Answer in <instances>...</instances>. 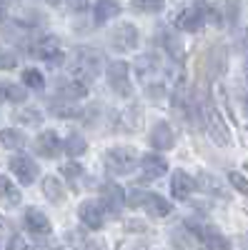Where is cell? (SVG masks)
Segmentation results:
<instances>
[{
    "mask_svg": "<svg viewBox=\"0 0 248 250\" xmlns=\"http://www.w3.org/2000/svg\"><path fill=\"white\" fill-rule=\"evenodd\" d=\"M135 70H138L140 85L148 90V95L158 98V95L165 90V83H168V78H165V73H163V62H160L158 55H153V53L140 55V58L135 60Z\"/></svg>",
    "mask_w": 248,
    "mask_h": 250,
    "instance_id": "cell-1",
    "label": "cell"
},
{
    "mask_svg": "<svg viewBox=\"0 0 248 250\" xmlns=\"http://www.w3.org/2000/svg\"><path fill=\"white\" fill-rule=\"evenodd\" d=\"M100 65H103V55L95 48H78L75 50V60L70 65V75L83 80V83H90V80L98 78Z\"/></svg>",
    "mask_w": 248,
    "mask_h": 250,
    "instance_id": "cell-2",
    "label": "cell"
},
{
    "mask_svg": "<svg viewBox=\"0 0 248 250\" xmlns=\"http://www.w3.org/2000/svg\"><path fill=\"white\" fill-rule=\"evenodd\" d=\"M138 150L131 148V145H118V148H111L103 155V165L106 170L113 175H128L135 165H138Z\"/></svg>",
    "mask_w": 248,
    "mask_h": 250,
    "instance_id": "cell-3",
    "label": "cell"
},
{
    "mask_svg": "<svg viewBox=\"0 0 248 250\" xmlns=\"http://www.w3.org/2000/svg\"><path fill=\"white\" fill-rule=\"evenodd\" d=\"M128 205L131 208H143V210H146L148 215H153V218H168L173 213V205L168 200L156 195V193H148V190H131Z\"/></svg>",
    "mask_w": 248,
    "mask_h": 250,
    "instance_id": "cell-4",
    "label": "cell"
},
{
    "mask_svg": "<svg viewBox=\"0 0 248 250\" xmlns=\"http://www.w3.org/2000/svg\"><path fill=\"white\" fill-rule=\"evenodd\" d=\"M208 20H211V5L205 3V0H198V3H193V5H188L185 10L178 13L176 28L183 30V33H198Z\"/></svg>",
    "mask_w": 248,
    "mask_h": 250,
    "instance_id": "cell-5",
    "label": "cell"
},
{
    "mask_svg": "<svg viewBox=\"0 0 248 250\" xmlns=\"http://www.w3.org/2000/svg\"><path fill=\"white\" fill-rule=\"evenodd\" d=\"M201 115H203V123H205V128H208V135L213 138L216 145H228V143H231L228 125L223 123V115L218 113V108L213 105L211 100H205V103H203Z\"/></svg>",
    "mask_w": 248,
    "mask_h": 250,
    "instance_id": "cell-6",
    "label": "cell"
},
{
    "mask_svg": "<svg viewBox=\"0 0 248 250\" xmlns=\"http://www.w3.org/2000/svg\"><path fill=\"white\" fill-rule=\"evenodd\" d=\"M108 85L115 95L120 98H131L133 95V83H131V65L126 60H113L111 65H108Z\"/></svg>",
    "mask_w": 248,
    "mask_h": 250,
    "instance_id": "cell-7",
    "label": "cell"
},
{
    "mask_svg": "<svg viewBox=\"0 0 248 250\" xmlns=\"http://www.w3.org/2000/svg\"><path fill=\"white\" fill-rule=\"evenodd\" d=\"M30 55L58 65V62L63 60V48H60V40L55 35H38L30 43Z\"/></svg>",
    "mask_w": 248,
    "mask_h": 250,
    "instance_id": "cell-8",
    "label": "cell"
},
{
    "mask_svg": "<svg viewBox=\"0 0 248 250\" xmlns=\"http://www.w3.org/2000/svg\"><path fill=\"white\" fill-rule=\"evenodd\" d=\"M108 40H111V48H113V50L128 53V50H135V48H138L140 35H138V28H135L133 23H120V25H115V28L111 30Z\"/></svg>",
    "mask_w": 248,
    "mask_h": 250,
    "instance_id": "cell-9",
    "label": "cell"
},
{
    "mask_svg": "<svg viewBox=\"0 0 248 250\" xmlns=\"http://www.w3.org/2000/svg\"><path fill=\"white\" fill-rule=\"evenodd\" d=\"M193 233L205 250H231V240L213 225H193Z\"/></svg>",
    "mask_w": 248,
    "mask_h": 250,
    "instance_id": "cell-10",
    "label": "cell"
},
{
    "mask_svg": "<svg viewBox=\"0 0 248 250\" xmlns=\"http://www.w3.org/2000/svg\"><path fill=\"white\" fill-rule=\"evenodd\" d=\"M78 218L83 220V225H88L90 230H98L106 223V208L98 200H83L78 208Z\"/></svg>",
    "mask_w": 248,
    "mask_h": 250,
    "instance_id": "cell-11",
    "label": "cell"
},
{
    "mask_svg": "<svg viewBox=\"0 0 248 250\" xmlns=\"http://www.w3.org/2000/svg\"><path fill=\"white\" fill-rule=\"evenodd\" d=\"M10 173L20 180V185H33L38 178V165L28 155H15L10 160Z\"/></svg>",
    "mask_w": 248,
    "mask_h": 250,
    "instance_id": "cell-12",
    "label": "cell"
},
{
    "mask_svg": "<svg viewBox=\"0 0 248 250\" xmlns=\"http://www.w3.org/2000/svg\"><path fill=\"white\" fill-rule=\"evenodd\" d=\"M138 165H140V173H143V178H146V180H156V178L168 173V160H165L163 155H158V153L143 155L138 160Z\"/></svg>",
    "mask_w": 248,
    "mask_h": 250,
    "instance_id": "cell-13",
    "label": "cell"
},
{
    "mask_svg": "<svg viewBox=\"0 0 248 250\" xmlns=\"http://www.w3.org/2000/svg\"><path fill=\"white\" fill-rule=\"evenodd\" d=\"M23 223H25V230L33 233V235H43V238H45V235H50V230H53L48 215L40 213L38 208H28L25 215H23Z\"/></svg>",
    "mask_w": 248,
    "mask_h": 250,
    "instance_id": "cell-14",
    "label": "cell"
},
{
    "mask_svg": "<svg viewBox=\"0 0 248 250\" xmlns=\"http://www.w3.org/2000/svg\"><path fill=\"white\" fill-rule=\"evenodd\" d=\"M151 145L156 150H171L176 145V133L165 120H158L151 128Z\"/></svg>",
    "mask_w": 248,
    "mask_h": 250,
    "instance_id": "cell-15",
    "label": "cell"
},
{
    "mask_svg": "<svg viewBox=\"0 0 248 250\" xmlns=\"http://www.w3.org/2000/svg\"><path fill=\"white\" fill-rule=\"evenodd\" d=\"M193 190H196V180L188 173L176 170L173 178H171V193H173V198L176 200H185V198H191Z\"/></svg>",
    "mask_w": 248,
    "mask_h": 250,
    "instance_id": "cell-16",
    "label": "cell"
},
{
    "mask_svg": "<svg viewBox=\"0 0 248 250\" xmlns=\"http://www.w3.org/2000/svg\"><path fill=\"white\" fill-rule=\"evenodd\" d=\"M103 208L111 213H120L123 203H126V193H123V188L115 185V183H106L103 185Z\"/></svg>",
    "mask_w": 248,
    "mask_h": 250,
    "instance_id": "cell-17",
    "label": "cell"
},
{
    "mask_svg": "<svg viewBox=\"0 0 248 250\" xmlns=\"http://www.w3.org/2000/svg\"><path fill=\"white\" fill-rule=\"evenodd\" d=\"M158 40H160L163 50H165V53L171 55V60L180 62V60L185 58V53H183V43H180V38H178L176 33H171V30L160 28V30H158Z\"/></svg>",
    "mask_w": 248,
    "mask_h": 250,
    "instance_id": "cell-18",
    "label": "cell"
},
{
    "mask_svg": "<svg viewBox=\"0 0 248 250\" xmlns=\"http://www.w3.org/2000/svg\"><path fill=\"white\" fill-rule=\"evenodd\" d=\"M118 13H120L118 0H98V3L93 5V23L95 25H106L108 20L118 18Z\"/></svg>",
    "mask_w": 248,
    "mask_h": 250,
    "instance_id": "cell-19",
    "label": "cell"
},
{
    "mask_svg": "<svg viewBox=\"0 0 248 250\" xmlns=\"http://www.w3.org/2000/svg\"><path fill=\"white\" fill-rule=\"evenodd\" d=\"M35 148H38V153L43 158H55L60 153V138H58V133L55 130H43L38 135V140H35Z\"/></svg>",
    "mask_w": 248,
    "mask_h": 250,
    "instance_id": "cell-20",
    "label": "cell"
},
{
    "mask_svg": "<svg viewBox=\"0 0 248 250\" xmlns=\"http://www.w3.org/2000/svg\"><path fill=\"white\" fill-rule=\"evenodd\" d=\"M20 198H23V193L18 190V185L8 175H0V205L15 208V205H20Z\"/></svg>",
    "mask_w": 248,
    "mask_h": 250,
    "instance_id": "cell-21",
    "label": "cell"
},
{
    "mask_svg": "<svg viewBox=\"0 0 248 250\" xmlns=\"http://www.w3.org/2000/svg\"><path fill=\"white\" fill-rule=\"evenodd\" d=\"M43 195L53 205H58V203L66 200V188H63V183H60L55 175H48V178H43Z\"/></svg>",
    "mask_w": 248,
    "mask_h": 250,
    "instance_id": "cell-22",
    "label": "cell"
},
{
    "mask_svg": "<svg viewBox=\"0 0 248 250\" xmlns=\"http://www.w3.org/2000/svg\"><path fill=\"white\" fill-rule=\"evenodd\" d=\"M86 148H88V140L83 138L80 133H70L63 143H60V150H63L66 155H70V158L83 155V153H86Z\"/></svg>",
    "mask_w": 248,
    "mask_h": 250,
    "instance_id": "cell-23",
    "label": "cell"
},
{
    "mask_svg": "<svg viewBox=\"0 0 248 250\" xmlns=\"http://www.w3.org/2000/svg\"><path fill=\"white\" fill-rule=\"evenodd\" d=\"M25 143H28L25 133H20V130H15V128L0 130V145H3V148H8V150H20V148H25Z\"/></svg>",
    "mask_w": 248,
    "mask_h": 250,
    "instance_id": "cell-24",
    "label": "cell"
},
{
    "mask_svg": "<svg viewBox=\"0 0 248 250\" xmlns=\"http://www.w3.org/2000/svg\"><path fill=\"white\" fill-rule=\"evenodd\" d=\"M28 93L15 85V83H0V100H8V103H25Z\"/></svg>",
    "mask_w": 248,
    "mask_h": 250,
    "instance_id": "cell-25",
    "label": "cell"
},
{
    "mask_svg": "<svg viewBox=\"0 0 248 250\" xmlns=\"http://www.w3.org/2000/svg\"><path fill=\"white\" fill-rule=\"evenodd\" d=\"M23 85L30 88V90H43L45 78H43V73H40L38 68H25L23 70Z\"/></svg>",
    "mask_w": 248,
    "mask_h": 250,
    "instance_id": "cell-26",
    "label": "cell"
},
{
    "mask_svg": "<svg viewBox=\"0 0 248 250\" xmlns=\"http://www.w3.org/2000/svg\"><path fill=\"white\" fill-rule=\"evenodd\" d=\"M131 5L135 13H160L165 0H131Z\"/></svg>",
    "mask_w": 248,
    "mask_h": 250,
    "instance_id": "cell-27",
    "label": "cell"
},
{
    "mask_svg": "<svg viewBox=\"0 0 248 250\" xmlns=\"http://www.w3.org/2000/svg\"><path fill=\"white\" fill-rule=\"evenodd\" d=\"M13 118L18 123H23V125H38L40 120H43V113H38L35 108H25V110H18Z\"/></svg>",
    "mask_w": 248,
    "mask_h": 250,
    "instance_id": "cell-28",
    "label": "cell"
},
{
    "mask_svg": "<svg viewBox=\"0 0 248 250\" xmlns=\"http://www.w3.org/2000/svg\"><path fill=\"white\" fill-rule=\"evenodd\" d=\"M228 183L236 188L238 193H243V195H248V178H243L241 173H236V170H231L228 173Z\"/></svg>",
    "mask_w": 248,
    "mask_h": 250,
    "instance_id": "cell-29",
    "label": "cell"
},
{
    "mask_svg": "<svg viewBox=\"0 0 248 250\" xmlns=\"http://www.w3.org/2000/svg\"><path fill=\"white\" fill-rule=\"evenodd\" d=\"M198 183H201V188H208V190L213 188V193H216V195L223 193V190H221V185H218V180H216L213 175H208V173H203V175L198 178Z\"/></svg>",
    "mask_w": 248,
    "mask_h": 250,
    "instance_id": "cell-30",
    "label": "cell"
},
{
    "mask_svg": "<svg viewBox=\"0 0 248 250\" xmlns=\"http://www.w3.org/2000/svg\"><path fill=\"white\" fill-rule=\"evenodd\" d=\"M15 62H18V58H15L10 50L0 48V68H3V70H10V68H15Z\"/></svg>",
    "mask_w": 248,
    "mask_h": 250,
    "instance_id": "cell-31",
    "label": "cell"
},
{
    "mask_svg": "<svg viewBox=\"0 0 248 250\" xmlns=\"http://www.w3.org/2000/svg\"><path fill=\"white\" fill-rule=\"evenodd\" d=\"M60 173H63L68 180H78V178L83 175V168H80V165H75V163H68V165H66V168L60 170Z\"/></svg>",
    "mask_w": 248,
    "mask_h": 250,
    "instance_id": "cell-32",
    "label": "cell"
},
{
    "mask_svg": "<svg viewBox=\"0 0 248 250\" xmlns=\"http://www.w3.org/2000/svg\"><path fill=\"white\" fill-rule=\"evenodd\" d=\"M5 250H28V243L23 240V235H10Z\"/></svg>",
    "mask_w": 248,
    "mask_h": 250,
    "instance_id": "cell-33",
    "label": "cell"
},
{
    "mask_svg": "<svg viewBox=\"0 0 248 250\" xmlns=\"http://www.w3.org/2000/svg\"><path fill=\"white\" fill-rule=\"evenodd\" d=\"M66 5L70 10H75V13H83V10L88 8V0H66Z\"/></svg>",
    "mask_w": 248,
    "mask_h": 250,
    "instance_id": "cell-34",
    "label": "cell"
},
{
    "mask_svg": "<svg viewBox=\"0 0 248 250\" xmlns=\"http://www.w3.org/2000/svg\"><path fill=\"white\" fill-rule=\"evenodd\" d=\"M5 15H8V10H5V3H3V0H0V23H3V20H5Z\"/></svg>",
    "mask_w": 248,
    "mask_h": 250,
    "instance_id": "cell-35",
    "label": "cell"
},
{
    "mask_svg": "<svg viewBox=\"0 0 248 250\" xmlns=\"http://www.w3.org/2000/svg\"><path fill=\"white\" fill-rule=\"evenodd\" d=\"M86 250H103V245H98V243H88Z\"/></svg>",
    "mask_w": 248,
    "mask_h": 250,
    "instance_id": "cell-36",
    "label": "cell"
},
{
    "mask_svg": "<svg viewBox=\"0 0 248 250\" xmlns=\"http://www.w3.org/2000/svg\"><path fill=\"white\" fill-rule=\"evenodd\" d=\"M243 68H246V78H248V58H246V62H243Z\"/></svg>",
    "mask_w": 248,
    "mask_h": 250,
    "instance_id": "cell-37",
    "label": "cell"
},
{
    "mask_svg": "<svg viewBox=\"0 0 248 250\" xmlns=\"http://www.w3.org/2000/svg\"><path fill=\"white\" fill-rule=\"evenodd\" d=\"M38 250H58V248H38Z\"/></svg>",
    "mask_w": 248,
    "mask_h": 250,
    "instance_id": "cell-38",
    "label": "cell"
}]
</instances>
